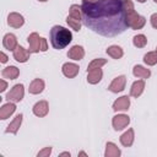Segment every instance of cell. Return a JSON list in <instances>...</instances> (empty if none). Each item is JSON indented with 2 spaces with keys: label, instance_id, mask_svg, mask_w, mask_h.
I'll return each instance as SVG.
<instances>
[{
  "label": "cell",
  "instance_id": "obj_1",
  "mask_svg": "<svg viewBox=\"0 0 157 157\" xmlns=\"http://www.w3.org/2000/svg\"><path fill=\"white\" fill-rule=\"evenodd\" d=\"M82 23L93 32L104 37L121 34L126 25L124 0H96L82 2Z\"/></svg>",
  "mask_w": 157,
  "mask_h": 157
},
{
  "label": "cell",
  "instance_id": "obj_2",
  "mask_svg": "<svg viewBox=\"0 0 157 157\" xmlns=\"http://www.w3.org/2000/svg\"><path fill=\"white\" fill-rule=\"evenodd\" d=\"M49 39H50L52 47L54 49L60 50L70 44V42L72 40V33L67 28L56 25L52 27L49 32Z\"/></svg>",
  "mask_w": 157,
  "mask_h": 157
},
{
  "label": "cell",
  "instance_id": "obj_3",
  "mask_svg": "<svg viewBox=\"0 0 157 157\" xmlns=\"http://www.w3.org/2000/svg\"><path fill=\"white\" fill-rule=\"evenodd\" d=\"M28 44H29V52L31 53H39V52H47L48 50V43L47 39L43 37H39L38 33L33 32L28 36L27 38Z\"/></svg>",
  "mask_w": 157,
  "mask_h": 157
},
{
  "label": "cell",
  "instance_id": "obj_4",
  "mask_svg": "<svg viewBox=\"0 0 157 157\" xmlns=\"http://www.w3.org/2000/svg\"><path fill=\"white\" fill-rule=\"evenodd\" d=\"M146 23V18L139 15L135 10L126 13V25L132 29H141Z\"/></svg>",
  "mask_w": 157,
  "mask_h": 157
},
{
  "label": "cell",
  "instance_id": "obj_5",
  "mask_svg": "<svg viewBox=\"0 0 157 157\" xmlns=\"http://www.w3.org/2000/svg\"><path fill=\"white\" fill-rule=\"evenodd\" d=\"M23 96H25V87L22 83H17L6 94V99L9 102H21L23 99Z\"/></svg>",
  "mask_w": 157,
  "mask_h": 157
},
{
  "label": "cell",
  "instance_id": "obj_6",
  "mask_svg": "<svg viewBox=\"0 0 157 157\" xmlns=\"http://www.w3.org/2000/svg\"><path fill=\"white\" fill-rule=\"evenodd\" d=\"M129 124H130V118L126 114H117L112 119V125L117 131L125 129Z\"/></svg>",
  "mask_w": 157,
  "mask_h": 157
},
{
  "label": "cell",
  "instance_id": "obj_7",
  "mask_svg": "<svg viewBox=\"0 0 157 157\" xmlns=\"http://www.w3.org/2000/svg\"><path fill=\"white\" fill-rule=\"evenodd\" d=\"M125 83H126V77L124 75H120V76H117L112 82L110 85L108 86V90L113 93H118V92H121L124 88H125Z\"/></svg>",
  "mask_w": 157,
  "mask_h": 157
},
{
  "label": "cell",
  "instance_id": "obj_8",
  "mask_svg": "<svg viewBox=\"0 0 157 157\" xmlns=\"http://www.w3.org/2000/svg\"><path fill=\"white\" fill-rule=\"evenodd\" d=\"M25 23V18L18 12H10L7 16V25L13 28H20Z\"/></svg>",
  "mask_w": 157,
  "mask_h": 157
},
{
  "label": "cell",
  "instance_id": "obj_9",
  "mask_svg": "<svg viewBox=\"0 0 157 157\" xmlns=\"http://www.w3.org/2000/svg\"><path fill=\"white\" fill-rule=\"evenodd\" d=\"M32 110H33V114H34L36 117L43 118V117H45V115L48 114V112H49V104H48L47 101H39V102H37V103L33 105Z\"/></svg>",
  "mask_w": 157,
  "mask_h": 157
},
{
  "label": "cell",
  "instance_id": "obj_10",
  "mask_svg": "<svg viewBox=\"0 0 157 157\" xmlns=\"http://www.w3.org/2000/svg\"><path fill=\"white\" fill-rule=\"evenodd\" d=\"M129 107H130V98L128 96H121L118 99H115L114 103H113V110L114 112L128 110Z\"/></svg>",
  "mask_w": 157,
  "mask_h": 157
},
{
  "label": "cell",
  "instance_id": "obj_11",
  "mask_svg": "<svg viewBox=\"0 0 157 157\" xmlns=\"http://www.w3.org/2000/svg\"><path fill=\"white\" fill-rule=\"evenodd\" d=\"M78 65L77 64H74V63H65L61 67V71L64 74V76L69 77V78H74L77 74H78Z\"/></svg>",
  "mask_w": 157,
  "mask_h": 157
},
{
  "label": "cell",
  "instance_id": "obj_12",
  "mask_svg": "<svg viewBox=\"0 0 157 157\" xmlns=\"http://www.w3.org/2000/svg\"><path fill=\"white\" fill-rule=\"evenodd\" d=\"M2 45L5 49L13 52L17 48V38L13 33H6L2 38Z\"/></svg>",
  "mask_w": 157,
  "mask_h": 157
},
{
  "label": "cell",
  "instance_id": "obj_13",
  "mask_svg": "<svg viewBox=\"0 0 157 157\" xmlns=\"http://www.w3.org/2000/svg\"><path fill=\"white\" fill-rule=\"evenodd\" d=\"M29 55H31V52L25 49L21 45H17V48L13 50V59L18 63H26L29 59Z\"/></svg>",
  "mask_w": 157,
  "mask_h": 157
},
{
  "label": "cell",
  "instance_id": "obj_14",
  "mask_svg": "<svg viewBox=\"0 0 157 157\" xmlns=\"http://www.w3.org/2000/svg\"><path fill=\"white\" fill-rule=\"evenodd\" d=\"M16 110V105H15V102H7L5 104L1 105L0 108V119L5 120L7 118H10V115H12Z\"/></svg>",
  "mask_w": 157,
  "mask_h": 157
},
{
  "label": "cell",
  "instance_id": "obj_15",
  "mask_svg": "<svg viewBox=\"0 0 157 157\" xmlns=\"http://www.w3.org/2000/svg\"><path fill=\"white\" fill-rule=\"evenodd\" d=\"M67 56H69L70 59H72V60L78 61V60H81V59L85 56V49H83L81 45H74V47H71V48L69 49Z\"/></svg>",
  "mask_w": 157,
  "mask_h": 157
},
{
  "label": "cell",
  "instance_id": "obj_16",
  "mask_svg": "<svg viewBox=\"0 0 157 157\" xmlns=\"http://www.w3.org/2000/svg\"><path fill=\"white\" fill-rule=\"evenodd\" d=\"M44 90V81L42 78H34L28 87V92L31 94H39Z\"/></svg>",
  "mask_w": 157,
  "mask_h": 157
},
{
  "label": "cell",
  "instance_id": "obj_17",
  "mask_svg": "<svg viewBox=\"0 0 157 157\" xmlns=\"http://www.w3.org/2000/svg\"><path fill=\"white\" fill-rule=\"evenodd\" d=\"M103 76V71L101 69H93L87 71V82L91 85H96L102 80Z\"/></svg>",
  "mask_w": 157,
  "mask_h": 157
},
{
  "label": "cell",
  "instance_id": "obj_18",
  "mask_svg": "<svg viewBox=\"0 0 157 157\" xmlns=\"http://www.w3.org/2000/svg\"><path fill=\"white\" fill-rule=\"evenodd\" d=\"M144 90H145V81H144V80H137V81H135V82L131 85L130 96L137 98V97H140V96L142 94Z\"/></svg>",
  "mask_w": 157,
  "mask_h": 157
},
{
  "label": "cell",
  "instance_id": "obj_19",
  "mask_svg": "<svg viewBox=\"0 0 157 157\" xmlns=\"http://www.w3.org/2000/svg\"><path fill=\"white\" fill-rule=\"evenodd\" d=\"M22 119H23V114H21V113L17 114L13 118V120L9 124V126L6 129V132H11V134L16 135L17 131H18V129H20V126H21V124H22Z\"/></svg>",
  "mask_w": 157,
  "mask_h": 157
},
{
  "label": "cell",
  "instance_id": "obj_20",
  "mask_svg": "<svg viewBox=\"0 0 157 157\" xmlns=\"http://www.w3.org/2000/svg\"><path fill=\"white\" fill-rule=\"evenodd\" d=\"M134 139H135V134H134V129H128V131H125L121 136H120V144L124 147H130L134 144Z\"/></svg>",
  "mask_w": 157,
  "mask_h": 157
},
{
  "label": "cell",
  "instance_id": "obj_21",
  "mask_svg": "<svg viewBox=\"0 0 157 157\" xmlns=\"http://www.w3.org/2000/svg\"><path fill=\"white\" fill-rule=\"evenodd\" d=\"M1 75H2V77H4V78L15 80V78H17V77H18V75H20V70H18L16 66L10 65V66H6V67L1 71Z\"/></svg>",
  "mask_w": 157,
  "mask_h": 157
},
{
  "label": "cell",
  "instance_id": "obj_22",
  "mask_svg": "<svg viewBox=\"0 0 157 157\" xmlns=\"http://www.w3.org/2000/svg\"><path fill=\"white\" fill-rule=\"evenodd\" d=\"M120 155H121V151L119 150V147L114 142H107L105 144V152H104L105 157H119Z\"/></svg>",
  "mask_w": 157,
  "mask_h": 157
},
{
  "label": "cell",
  "instance_id": "obj_23",
  "mask_svg": "<svg viewBox=\"0 0 157 157\" xmlns=\"http://www.w3.org/2000/svg\"><path fill=\"white\" fill-rule=\"evenodd\" d=\"M132 74H134V76L140 77V78H148L151 76L150 69H146L141 65H135L132 69Z\"/></svg>",
  "mask_w": 157,
  "mask_h": 157
},
{
  "label": "cell",
  "instance_id": "obj_24",
  "mask_svg": "<svg viewBox=\"0 0 157 157\" xmlns=\"http://www.w3.org/2000/svg\"><path fill=\"white\" fill-rule=\"evenodd\" d=\"M105 52H107V54H108L109 56H112L113 59H120V58L124 55V52H123L121 47H119V45H110V47L107 48Z\"/></svg>",
  "mask_w": 157,
  "mask_h": 157
},
{
  "label": "cell",
  "instance_id": "obj_25",
  "mask_svg": "<svg viewBox=\"0 0 157 157\" xmlns=\"http://www.w3.org/2000/svg\"><path fill=\"white\" fill-rule=\"evenodd\" d=\"M69 16H70V17H72V18H76V20L82 21L81 5H77V4L71 5V6H70V10H69Z\"/></svg>",
  "mask_w": 157,
  "mask_h": 157
},
{
  "label": "cell",
  "instance_id": "obj_26",
  "mask_svg": "<svg viewBox=\"0 0 157 157\" xmlns=\"http://www.w3.org/2000/svg\"><path fill=\"white\" fill-rule=\"evenodd\" d=\"M144 61L146 65L148 66H153L157 64V50H153V52H148L144 55Z\"/></svg>",
  "mask_w": 157,
  "mask_h": 157
},
{
  "label": "cell",
  "instance_id": "obj_27",
  "mask_svg": "<svg viewBox=\"0 0 157 157\" xmlns=\"http://www.w3.org/2000/svg\"><path fill=\"white\" fill-rule=\"evenodd\" d=\"M107 64V59H103V58H97V59H93L88 66H87V71L90 70H93V69H101L103 65Z\"/></svg>",
  "mask_w": 157,
  "mask_h": 157
},
{
  "label": "cell",
  "instance_id": "obj_28",
  "mask_svg": "<svg viewBox=\"0 0 157 157\" xmlns=\"http://www.w3.org/2000/svg\"><path fill=\"white\" fill-rule=\"evenodd\" d=\"M132 43L136 48H144L147 44V38L145 34H136L132 38Z\"/></svg>",
  "mask_w": 157,
  "mask_h": 157
},
{
  "label": "cell",
  "instance_id": "obj_29",
  "mask_svg": "<svg viewBox=\"0 0 157 157\" xmlns=\"http://www.w3.org/2000/svg\"><path fill=\"white\" fill-rule=\"evenodd\" d=\"M66 22H67V25L71 27V29H74V31H76V32H78V31L81 29L82 21H80V20H76V18H72V17L67 16V17H66Z\"/></svg>",
  "mask_w": 157,
  "mask_h": 157
},
{
  "label": "cell",
  "instance_id": "obj_30",
  "mask_svg": "<svg viewBox=\"0 0 157 157\" xmlns=\"http://www.w3.org/2000/svg\"><path fill=\"white\" fill-rule=\"evenodd\" d=\"M50 153H52V147L49 146V147H44L43 150H40L37 156H38V157H48Z\"/></svg>",
  "mask_w": 157,
  "mask_h": 157
},
{
  "label": "cell",
  "instance_id": "obj_31",
  "mask_svg": "<svg viewBox=\"0 0 157 157\" xmlns=\"http://www.w3.org/2000/svg\"><path fill=\"white\" fill-rule=\"evenodd\" d=\"M150 22H151V26H152L155 29H157V12L151 15V17H150Z\"/></svg>",
  "mask_w": 157,
  "mask_h": 157
},
{
  "label": "cell",
  "instance_id": "obj_32",
  "mask_svg": "<svg viewBox=\"0 0 157 157\" xmlns=\"http://www.w3.org/2000/svg\"><path fill=\"white\" fill-rule=\"evenodd\" d=\"M7 60H9V58H7V55H6V54H5L4 52H1V53H0V61H1L2 64H4V63H6Z\"/></svg>",
  "mask_w": 157,
  "mask_h": 157
},
{
  "label": "cell",
  "instance_id": "obj_33",
  "mask_svg": "<svg viewBox=\"0 0 157 157\" xmlns=\"http://www.w3.org/2000/svg\"><path fill=\"white\" fill-rule=\"evenodd\" d=\"M0 85H1V87H0V92H4V91L6 90V87H7L6 81H5V80H0Z\"/></svg>",
  "mask_w": 157,
  "mask_h": 157
},
{
  "label": "cell",
  "instance_id": "obj_34",
  "mask_svg": "<svg viewBox=\"0 0 157 157\" xmlns=\"http://www.w3.org/2000/svg\"><path fill=\"white\" fill-rule=\"evenodd\" d=\"M60 156H69L70 157V152H61Z\"/></svg>",
  "mask_w": 157,
  "mask_h": 157
},
{
  "label": "cell",
  "instance_id": "obj_35",
  "mask_svg": "<svg viewBox=\"0 0 157 157\" xmlns=\"http://www.w3.org/2000/svg\"><path fill=\"white\" fill-rule=\"evenodd\" d=\"M96 0H82V2H93Z\"/></svg>",
  "mask_w": 157,
  "mask_h": 157
},
{
  "label": "cell",
  "instance_id": "obj_36",
  "mask_svg": "<svg viewBox=\"0 0 157 157\" xmlns=\"http://www.w3.org/2000/svg\"><path fill=\"white\" fill-rule=\"evenodd\" d=\"M137 1H139V2H141V4H144V2L146 1V0H137Z\"/></svg>",
  "mask_w": 157,
  "mask_h": 157
},
{
  "label": "cell",
  "instance_id": "obj_37",
  "mask_svg": "<svg viewBox=\"0 0 157 157\" xmlns=\"http://www.w3.org/2000/svg\"><path fill=\"white\" fill-rule=\"evenodd\" d=\"M38 1H42V2H44V1H48V0H38Z\"/></svg>",
  "mask_w": 157,
  "mask_h": 157
},
{
  "label": "cell",
  "instance_id": "obj_38",
  "mask_svg": "<svg viewBox=\"0 0 157 157\" xmlns=\"http://www.w3.org/2000/svg\"><path fill=\"white\" fill-rule=\"evenodd\" d=\"M153 1H155V2H156V4H157V0H153Z\"/></svg>",
  "mask_w": 157,
  "mask_h": 157
},
{
  "label": "cell",
  "instance_id": "obj_39",
  "mask_svg": "<svg viewBox=\"0 0 157 157\" xmlns=\"http://www.w3.org/2000/svg\"><path fill=\"white\" fill-rule=\"evenodd\" d=\"M156 49H157V48H156Z\"/></svg>",
  "mask_w": 157,
  "mask_h": 157
}]
</instances>
